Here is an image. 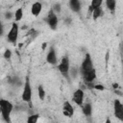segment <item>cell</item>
<instances>
[{
	"mask_svg": "<svg viewBox=\"0 0 123 123\" xmlns=\"http://www.w3.org/2000/svg\"><path fill=\"white\" fill-rule=\"evenodd\" d=\"M0 109L3 119L7 123H11V112L13 109L12 104L5 99H0Z\"/></svg>",
	"mask_w": 123,
	"mask_h": 123,
	"instance_id": "cell-1",
	"label": "cell"
},
{
	"mask_svg": "<svg viewBox=\"0 0 123 123\" xmlns=\"http://www.w3.org/2000/svg\"><path fill=\"white\" fill-rule=\"evenodd\" d=\"M21 97H22V100L25 102H30L32 99V87H31V83L28 76L25 78V84H24V88H23Z\"/></svg>",
	"mask_w": 123,
	"mask_h": 123,
	"instance_id": "cell-2",
	"label": "cell"
},
{
	"mask_svg": "<svg viewBox=\"0 0 123 123\" xmlns=\"http://www.w3.org/2000/svg\"><path fill=\"white\" fill-rule=\"evenodd\" d=\"M17 37H18V25L17 23L14 22L12 24V27L8 33L7 38H8V41L12 43H15L17 40Z\"/></svg>",
	"mask_w": 123,
	"mask_h": 123,
	"instance_id": "cell-3",
	"label": "cell"
},
{
	"mask_svg": "<svg viewBox=\"0 0 123 123\" xmlns=\"http://www.w3.org/2000/svg\"><path fill=\"white\" fill-rule=\"evenodd\" d=\"M92 69H94V67H93V63H92V60L90 58V55L86 54V57H85L83 62H82V65H81V72H86V71H89Z\"/></svg>",
	"mask_w": 123,
	"mask_h": 123,
	"instance_id": "cell-4",
	"label": "cell"
},
{
	"mask_svg": "<svg viewBox=\"0 0 123 123\" xmlns=\"http://www.w3.org/2000/svg\"><path fill=\"white\" fill-rule=\"evenodd\" d=\"M46 21H47L48 25L50 26V28L52 30H56L57 29V26H58V17L55 14V12H54L53 10H51L49 12V13H48V15L46 17Z\"/></svg>",
	"mask_w": 123,
	"mask_h": 123,
	"instance_id": "cell-5",
	"label": "cell"
},
{
	"mask_svg": "<svg viewBox=\"0 0 123 123\" xmlns=\"http://www.w3.org/2000/svg\"><path fill=\"white\" fill-rule=\"evenodd\" d=\"M58 69H59V71H60L62 74H63L64 76L67 75V73H68V71H69V60H68V58H67L66 56H64V57L62 59L61 62L59 63Z\"/></svg>",
	"mask_w": 123,
	"mask_h": 123,
	"instance_id": "cell-6",
	"label": "cell"
},
{
	"mask_svg": "<svg viewBox=\"0 0 123 123\" xmlns=\"http://www.w3.org/2000/svg\"><path fill=\"white\" fill-rule=\"evenodd\" d=\"M113 110H114V115L119 120H123V105L118 99L114 100L113 103Z\"/></svg>",
	"mask_w": 123,
	"mask_h": 123,
	"instance_id": "cell-7",
	"label": "cell"
},
{
	"mask_svg": "<svg viewBox=\"0 0 123 123\" xmlns=\"http://www.w3.org/2000/svg\"><path fill=\"white\" fill-rule=\"evenodd\" d=\"M72 99H73V102L75 103V104H77V105H83V102H84V91L82 90V89H77L75 92H74V94H73V97H72Z\"/></svg>",
	"mask_w": 123,
	"mask_h": 123,
	"instance_id": "cell-8",
	"label": "cell"
},
{
	"mask_svg": "<svg viewBox=\"0 0 123 123\" xmlns=\"http://www.w3.org/2000/svg\"><path fill=\"white\" fill-rule=\"evenodd\" d=\"M62 112L65 116L67 117H71L74 113V109L72 107V105L68 102V101H65L63 103V106H62Z\"/></svg>",
	"mask_w": 123,
	"mask_h": 123,
	"instance_id": "cell-9",
	"label": "cell"
},
{
	"mask_svg": "<svg viewBox=\"0 0 123 123\" xmlns=\"http://www.w3.org/2000/svg\"><path fill=\"white\" fill-rule=\"evenodd\" d=\"M82 76L86 83H91L96 78V71L95 69H92L86 72H82Z\"/></svg>",
	"mask_w": 123,
	"mask_h": 123,
	"instance_id": "cell-10",
	"label": "cell"
},
{
	"mask_svg": "<svg viewBox=\"0 0 123 123\" xmlns=\"http://www.w3.org/2000/svg\"><path fill=\"white\" fill-rule=\"evenodd\" d=\"M46 61L50 64H55L57 62V55H56V51L53 47L50 48V50L46 56Z\"/></svg>",
	"mask_w": 123,
	"mask_h": 123,
	"instance_id": "cell-11",
	"label": "cell"
},
{
	"mask_svg": "<svg viewBox=\"0 0 123 123\" xmlns=\"http://www.w3.org/2000/svg\"><path fill=\"white\" fill-rule=\"evenodd\" d=\"M41 10H42V5L39 2H35L31 7V12L35 16H37L41 12Z\"/></svg>",
	"mask_w": 123,
	"mask_h": 123,
	"instance_id": "cell-12",
	"label": "cell"
},
{
	"mask_svg": "<svg viewBox=\"0 0 123 123\" xmlns=\"http://www.w3.org/2000/svg\"><path fill=\"white\" fill-rule=\"evenodd\" d=\"M69 6L70 9L75 12H79L81 11V3L79 0H71L69 2Z\"/></svg>",
	"mask_w": 123,
	"mask_h": 123,
	"instance_id": "cell-13",
	"label": "cell"
},
{
	"mask_svg": "<svg viewBox=\"0 0 123 123\" xmlns=\"http://www.w3.org/2000/svg\"><path fill=\"white\" fill-rule=\"evenodd\" d=\"M82 111H83V113L86 116H90L91 115V112H92V107L89 103H86L85 105H83L82 107Z\"/></svg>",
	"mask_w": 123,
	"mask_h": 123,
	"instance_id": "cell-14",
	"label": "cell"
},
{
	"mask_svg": "<svg viewBox=\"0 0 123 123\" xmlns=\"http://www.w3.org/2000/svg\"><path fill=\"white\" fill-rule=\"evenodd\" d=\"M91 13H92V18H93L94 20H96L97 18L101 17V16L104 14V12H103V9H102L101 7H99V8L94 9Z\"/></svg>",
	"mask_w": 123,
	"mask_h": 123,
	"instance_id": "cell-15",
	"label": "cell"
},
{
	"mask_svg": "<svg viewBox=\"0 0 123 123\" xmlns=\"http://www.w3.org/2000/svg\"><path fill=\"white\" fill-rule=\"evenodd\" d=\"M102 5V0H92L91 3H90V6L88 7V11H89V13L92 12V11L96 8H99L101 7Z\"/></svg>",
	"mask_w": 123,
	"mask_h": 123,
	"instance_id": "cell-16",
	"label": "cell"
},
{
	"mask_svg": "<svg viewBox=\"0 0 123 123\" xmlns=\"http://www.w3.org/2000/svg\"><path fill=\"white\" fill-rule=\"evenodd\" d=\"M106 6L107 8L111 11V12H113L115 10V6H116V2L114 0H107L106 1Z\"/></svg>",
	"mask_w": 123,
	"mask_h": 123,
	"instance_id": "cell-17",
	"label": "cell"
},
{
	"mask_svg": "<svg viewBox=\"0 0 123 123\" xmlns=\"http://www.w3.org/2000/svg\"><path fill=\"white\" fill-rule=\"evenodd\" d=\"M23 17V11L21 8L17 9L15 11V13H14V18H15V21H20Z\"/></svg>",
	"mask_w": 123,
	"mask_h": 123,
	"instance_id": "cell-18",
	"label": "cell"
},
{
	"mask_svg": "<svg viewBox=\"0 0 123 123\" xmlns=\"http://www.w3.org/2000/svg\"><path fill=\"white\" fill-rule=\"evenodd\" d=\"M38 118H39V115H38L37 113L32 114V115H30V116L28 117V119H27V123H37V120H38Z\"/></svg>",
	"mask_w": 123,
	"mask_h": 123,
	"instance_id": "cell-19",
	"label": "cell"
},
{
	"mask_svg": "<svg viewBox=\"0 0 123 123\" xmlns=\"http://www.w3.org/2000/svg\"><path fill=\"white\" fill-rule=\"evenodd\" d=\"M37 91H38V97L40 100H44V97H45V90L43 89L42 86H39L37 87Z\"/></svg>",
	"mask_w": 123,
	"mask_h": 123,
	"instance_id": "cell-20",
	"label": "cell"
},
{
	"mask_svg": "<svg viewBox=\"0 0 123 123\" xmlns=\"http://www.w3.org/2000/svg\"><path fill=\"white\" fill-rule=\"evenodd\" d=\"M11 57H12V51L10 49H6L5 52H4V58L6 60H10Z\"/></svg>",
	"mask_w": 123,
	"mask_h": 123,
	"instance_id": "cell-21",
	"label": "cell"
},
{
	"mask_svg": "<svg viewBox=\"0 0 123 123\" xmlns=\"http://www.w3.org/2000/svg\"><path fill=\"white\" fill-rule=\"evenodd\" d=\"M93 87L95 89H98V90H104L105 89V87L102 85H95V86H93Z\"/></svg>",
	"mask_w": 123,
	"mask_h": 123,
	"instance_id": "cell-22",
	"label": "cell"
},
{
	"mask_svg": "<svg viewBox=\"0 0 123 123\" xmlns=\"http://www.w3.org/2000/svg\"><path fill=\"white\" fill-rule=\"evenodd\" d=\"M57 11V12H60L61 11V9H60V5L59 4H56L55 6H54V8H53V11Z\"/></svg>",
	"mask_w": 123,
	"mask_h": 123,
	"instance_id": "cell-23",
	"label": "cell"
},
{
	"mask_svg": "<svg viewBox=\"0 0 123 123\" xmlns=\"http://www.w3.org/2000/svg\"><path fill=\"white\" fill-rule=\"evenodd\" d=\"M3 35V25H2V22L0 20V37Z\"/></svg>",
	"mask_w": 123,
	"mask_h": 123,
	"instance_id": "cell-24",
	"label": "cell"
},
{
	"mask_svg": "<svg viewBox=\"0 0 123 123\" xmlns=\"http://www.w3.org/2000/svg\"><path fill=\"white\" fill-rule=\"evenodd\" d=\"M11 17H12V13L11 12H7L6 13V18L8 19V18H11Z\"/></svg>",
	"mask_w": 123,
	"mask_h": 123,
	"instance_id": "cell-25",
	"label": "cell"
},
{
	"mask_svg": "<svg viewBox=\"0 0 123 123\" xmlns=\"http://www.w3.org/2000/svg\"><path fill=\"white\" fill-rule=\"evenodd\" d=\"M46 46H47V42H43L42 43V50H44L46 48Z\"/></svg>",
	"mask_w": 123,
	"mask_h": 123,
	"instance_id": "cell-26",
	"label": "cell"
},
{
	"mask_svg": "<svg viewBox=\"0 0 123 123\" xmlns=\"http://www.w3.org/2000/svg\"><path fill=\"white\" fill-rule=\"evenodd\" d=\"M108 61H109V52L106 53V62H108Z\"/></svg>",
	"mask_w": 123,
	"mask_h": 123,
	"instance_id": "cell-27",
	"label": "cell"
},
{
	"mask_svg": "<svg viewBox=\"0 0 123 123\" xmlns=\"http://www.w3.org/2000/svg\"><path fill=\"white\" fill-rule=\"evenodd\" d=\"M105 123H111V119H110V118H107L106 121H105Z\"/></svg>",
	"mask_w": 123,
	"mask_h": 123,
	"instance_id": "cell-28",
	"label": "cell"
},
{
	"mask_svg": "<svg viewBox=\"0 0 123 123\" xmlns=\"http://www.w3.org/2000/svg\"><path fill=\"white\" fill-rule=\"evenodd\" d=\"M113 87H114V88L118 87V85H117V84H113Z\"/></svg>",
	"mask_w": 123,
	"mask_h": 123,
	"instance_id": "cell-29",
	"label": "cell"
},
{
	"mask_svg": "<svg viewBox=\"0 0 123 123\" xmlns=\"http://www.w3.org/2000/svg\"><path fill=\"white\" fill-rule=\"evenodd\" d=\"M0 113H1V109H0Z\"/></svg>",
	"mask_w": 123,
	"mask_h": 123,
	"instance_id": "cell-30",
	"label": "cell"
}]
</instances>
